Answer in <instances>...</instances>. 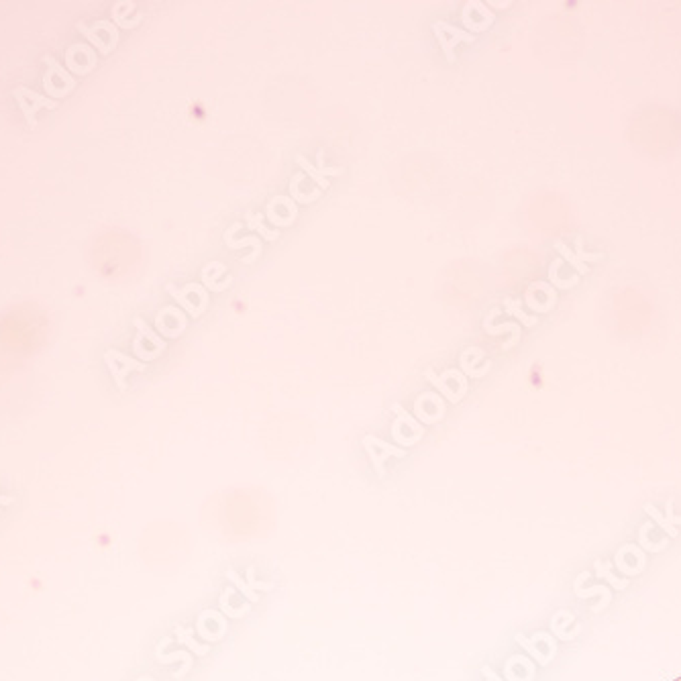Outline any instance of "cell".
<instances>
[{"mask_svg":"<svg viewBox=\"0 0 681 681\" xmlns=\"http://www.w3.org/2000/svg\"><path fill=\"white\" fill-rule=\"evenodd\" d=\"M76 29L84 35L86 39L102 53V55H108L116 43H119V29L112 25V21H106V18H100L96 21L92 27H88L84 21H78L76 23Z\"/></svg>","mask_w":681,"mask_h":681,"instance_id":"1","label":"cell"},{"mask_svg":"<svg viewBox=\"0 0 681 681\" xmlns=\"http://www.w3.org/2000/svg\"><path fill=\"white\" fill-rule=\"evenodd\" d=\"M43 64L47 68L45 72V80H43V86H45V92L49 96H55V98H62V96H68L74 88H76V78L51 55V53H45L43 55Z\"/></svg>","mask_w":681,"mask_h":681,"instance_id":"2","label":"cell"},{"mask_svg":"<svg viewBox=\"0 0 681 681\" xmlns=\"http://www.w3.org/2000/svg\"><path fill=\"white\" fill-rule=\"evenodd\" d=\"M12 98L16 100L18 108L23 110V116H25L27 125H29L31 129L37 127V112H39L41 108H55V106H58V100H55V98H49V96H45V94H37V92H33V90L27 88V86H16V88L12 90Z\"/></svg>","mask_w":681,"mask_h":681,"instance_id":"3","label":"cell"},{"mask_svg":"<svg viewBox=\"0 0 681 681\" xmlns=\"http://www.w3.org/2000/svg\"><path fill=\"white\" fill-rule=\"evenodd\" d=\"M104 361H106V365L110 369V375L116 382L119 390L127 388L125 386V377L131 371H145V363L143 361H137V359H133V357H129V355H125V353L116 351V349H108L104 353Z\"/></svg>","mask_w":681,"mask_h":681,"instance_id":"4","label":"cell"},{"mask_svg":"<svg viewBox=\"0 0 681 681\" xmlns=\"http://www.w3.org/2000/svg\"><path fill=\"white\" fill-rule=\"evenodd\" d=\"M432 29H434V35H436V39L443 47V53L447 55L449 62H455V51L453 49L459 41H465V43L475 41V37L471 33H467L465 29H455L453 25H449L445 21H436L432 25Z\"/></svg>","mask_w":681,"mask_h":681,"instance_id":"5","label":"cell"},{"mask_svg":"<svg viewBox=\"0 0 681 681\" xmlns=\"http://www.w3.org/2000/svg\"><path fill=\"white\" fill-rule=\"evenodd\" d=\"M363 447L367 449L371 461H373V469L377 471V475H384V463L386 459L390 457H406V451L400 449V447H394L373 434H367L363 436Z\"/></svg>","mask_w":681,"mask_h":681,"instance_id":"6","label":"cell"},{"mask_svg":"<svg viewBox=\"0 0 681 681\" xmlns=\"http://www.w3.org/2000/svg\"><path fill=\"white\" fill-rule=\"evenodd\" d=\"M135 327H137V337H135V340H133V351H135V355H139L141 359H145V361H149V349H147V345H151V349L158 353V355H162V351L166 349V340L162 339L141 317H137L135 319Z\"/></svg>","mask_w":681,"mask_h":681,"instance_id":"7","label":"cell"},{"mask_svg":"<svg viewBox=\"0 0 681 681\" xmlns=\"http://www.w3.org/2000/svg\"><path fill=\"white\" fill-rule=\"evenodd\" d=\"M168 290H170L171 296L179 302V306H184L186 312L192 314V317H200V314L206 310V306H208V304H202V302H196V300H194V298H204V296H208V292H206L204 286H200V284H188V286H184V288H175L173 284H168Z\"/></svg>","mask_w":681,"mask_h":681,"instance_id":"8","label":"cell"},{"mask_svg":"<svg viewBox=\"0 0 681 681\" xmlns=\"http://www.w3.org/2000/svg\"><path fill=\"white\" fill-rule=\"evenodd\" d=\"M66 66H68L70 72L84 76V74L92 72L96 68V53L92 51L90 45L76 43V45L66 49Z\"/></svg>","mask_w":681,"mask_h":681,"instance_id":"9","label":"cell"},{"mask_svg":"<svg viewBox=\"0 0 681 681\" xmlns=\"http://www.w3.org/2000/svg\"><path fill=\"white\" fill-rule=\"evenodd\" d=\"M296 162H298V166L302 168V170L306 171L314 182H319V186L323 188V190H327L329 188V179L325 177V175H339L340 173V168H325V164L321 162V166L319 168H314L312 164H308L302 156H298L296 158Z\"/></svg>","mask_w":681,"mask_h":681,"instance_id":"10","label":"cell"},{"mask_svg":"<svg viewBox=\"0 0 681 681\" xmlns=\"http://www.w3.org/2000/svg\"><path fill=\"white\" fill-rule=\"evenodd\" d=\"M247 575H249V584H243V580H241L235 571H229V573H227V578H229L233 584H237V588H239L245 596L249 597L251 602H257V599H259V596H257L253 590H273V584H257L256 580H253V575H256L253 567H249Z\"/></svg>","mask_w":681,"mask_h":681,"instance_id":"11","label":"cell"},{"mask_svg":"<svg viewBox=\"0 0 681 681\" xmlns=\"http://www.w3.org/2000/svg\"><path fill=\"white\" fill-rule=\"evenodd\" d=\"M225 243H227V247H231V249H241V247H247V245H251V247H253V251H251L249 256L243 259L245 263H253V261L257 259V256L261 253V241H259V239H256V237H245V239H241V241H235V239H233V233H231V229H227V233H225Z\"/></svg>","mask_w":681,"mask_h":681,"instance_id":"12","label":"cell"},{"mask_svg":"<svg viewBox=\"0 0 681 681\" xmlns=\"http://www.w3.org/2000/svg\"><path fill=\"white\" fill-rule=\"evenodd\" d=\"M156 325H158V331L164 335V337H170V325H175V329L177 331H184L186 329V317L177 310V308H173V312H171V321H168L162 312H158V317H156Z\"/></svg>","mask_w":681,"mask_h":681,"instance_id":"13","label":"cell"},{"mask_svg":"<svg viewBox=\"0 0 681 681\" xmlns=\"http://www.w3.org/2000/svg\"><path fill=\"white\" fill-rule=\"evenodd\" d=\"M261 221H263V214L259 212V214H247V221H245V227H249V229H257L267 241H275L280 235H277V231H269L265 225H261Z\"/></svg>","mask_w":681,"mask_h":681,"instance_id":"14","label":"cell"},{"mask_svg":"<svg viewBox=\"0 0 681 681\" xmlns=\"http://www.w3.org/2000/svg\"><path fill=\"white\" fill-rule=\"evenodd\" d=\"M645 512H647V514H649V516H651L653 520H657V522L661 524V528H663V530H665V532H667L669 536H678V530L673 528V524H671V522H669L667 518H663V516H661L659 512L655 510V506H651V504H645Z\"/></svg>","mask_w":681,"mask_h":681,"instance_id":"15","label":"cell"},{"mask_svg":"<svg viewBox=\"0 0 681 681\" xmlns=\"http://www.w3.org/2000/svg\"><path fill=\"white\" fill-rule=\"evenodd\" d=\"M596 567H597L596 569L597 575H599V578H606V580H608V582H610V584H612L616 590H624V588H626V584H628V582H626V580H618V578H614V575L610 573V565H608V563H604V565H602V563L597 561Z\"/></svg>","mask_w":681,"mask_h":681,"instance_id":"16","label":"cell"},{"mask_svg":"<svg viewBox=\"0 0 681 681\" xmlns=\"http://www.w3.org/2000/svg\"><path fill=\"white\" fill-rule=\"evenodd\" d=\"M486 331L488 333H492V335H498V333H502V331H512L514 333V339H518V327L516 325H504V327H492L488 321H486Z\"/></svg>","mask_w":681,"mask_h":681,"instance_id":"17","label":"cell"},{"mask_svg":"<svg viewBox=\"0 0 681 681\" xmlns=\"http://www.w3.org/2000/svg\"><path fill=\"white\" fill-rule=\"evenodd\" d=\"M506 306H508V312H512L514 317H518V319H520V321H522L526 327H532V325H536V321H534V319H530V317H524V314H522L518 308H514V302H512V300H506Z\"/></svg>","mask_w":681,"mask_h":681,"instance_id":"18","label":"cell"},{"mask_svg":"<svg viewBox=\"0 0 681 681\" xmlns=\"http://www.w3.org/2000/svg\"><path fill=\"white\" fill-rule=\"evenodd\" d=\"M671 510H673V502H667V520H669L671 524H681V518H676V516L671 514Z\"/></svg>","mask_w":681,"mask_h":681,"instance_id":"19","label":"cell"},{"mask_svg":"<svg viewBox=\"0 0 681 681\" xmlns=\"http://www.w3.org/2000/svg\"><path fill=\"white\" fill-rule=\"evenodd\" d=\"M14 502L12 496H0V506H10Z\"/></svg>","mask_w":681,"mask_h":681,"instance_id":"20","label":"cell"},{"mask_svg":"<svg viewBox=\"0 0 681 681\" xmlns=\"http://www.w3.org/2000/svg\"><path fill=\"white\" fill-rule=\"evenodd\" d=\"M0 512H2V506H0Z\"/></svg>","mask_w":681,"mask_h":681,"instance_id":"21","label":"cell"}]
</instances>
